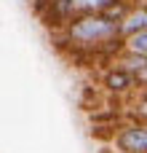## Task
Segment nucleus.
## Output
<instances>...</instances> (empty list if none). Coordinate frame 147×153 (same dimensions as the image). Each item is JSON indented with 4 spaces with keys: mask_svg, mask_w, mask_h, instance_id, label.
Returning <instances> with one entry per match:
<instances>
[{
    "mask_svg": "<svg viewBox=\"0 0 147 153\" xmlns=\"http://www.w3.org/2000/svg\"><path fill=\"white\" fill-rule=\"evenodd\" d=\"M102 86H104L110 94H129V91H134V89H137V81H134V75H131V73H126V70H121V67H115V65H112V67L104 73Z\"/></svg>",
    "mask_w": 147,
    "mask_h": 153,
    "instance_id": "obj_3",
    "label": "nucleus"
},
{
    "mask_svg": "<svg viewBox=\"0 0 147 153\" xmlns=\"http://www.w3.org/2000/svg\"><path fill=\"white\" fill-rule=\"evenodd\" d=\"M67 40L75 48H86V51H102L107 43L118 40V22L102 16V13H83V16H72L64 24Z\"/></svg>",
    "mask_w": 147,
    "mask_h": 153,
    "instance_id": "obj_1",
    "label": "nucleus"
},
{
    "mask_svg": "<svg viewBox=\"0 0 147 153\" xmlns=\"http://www.w3.org/2000/svg\"><path fill=\"white\" fill-rule=\"evenodd\" d=\"M123 51L126 54H137L147 59V30L145 32H134L129 38H123Z\"/></svg>",
    "mask_w": 147,
    "mask_h": 153,
    "instance_id": "obj_5",
    "label": "nucleus"
},
{
    "mask_svg": "<svg viewBox=\"0 0 147 153\" xmlns=\"http://www.w3.org/2000/svg\"><path fill=\"white\" fill-rule=\"evenodd\" d=\"M142 91H147V89H142Z\"/></svg>",
    "mask_w": 147,
    "mask_h": 153,
    "instance_id": "obj_8",
    "label": "nucleus"
},
{
    "mask_svg": "<svg viewBox=\"0 0 147 153\" xmlns=\"http://www.w3.org/2000/svg\"><path fill=\"white\" fill-rule=\"evenodd\" d=\"M134 118L139 124H147V91H142V97L134 102Z\"/></svg>",
    "mask_w": 147,
    "mask_h": 153,
    "instance_id": "obj_6",
    "label": "nucleus"
},
{
    "mask_svg": "<svg viewBox=\"0 0 147 153\" xmlns=\"http://www.w3.org/2000/svg\"><path fill=\"white\" fill-rule=\"evenodd\" d=\"M145 30H147V3L145 5H131L129 13H126V16L121 19V24H118L121 38H129V35L145 32Z\"/></svg>",
    "mask_w": 147,
    "mask_h": 153,
    "instance_id": "obj_4",
    "label": "nucleus"
},
{
    "mask_svg": "<svg viewBox=\"0 0 147 153\" xmlns=\"http://www.w3.org/2000/svg\"><path fill=\"white\" fill-rule=\"evenodd\" d=\"M134 81H137V89H147V65L134 75Z\"/></svg>",
    "mask_w": 147,
    "mask_h": 153,
    "instance_id": "obj_7",
    "label": "nucleus"
},
{
    "mask_svg": "<svg viewBox=\"0 0 147 153\" xmlns=\"http://www.w3.org/2000/svg\"><path fill=\"white\" fill-rule=\"evenodd\" d=\"M112 145L118 148V153H147V124L131 121L118 126Z\"/></svg>",
    "mask_w": 147,
    "mask_h": 153,
    "instance_id": "obj_2",
    "label": "nucleus"
}]
</instances>
